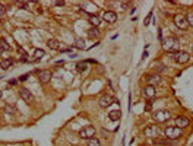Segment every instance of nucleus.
Masks as SVG:
<instances>
[{
    "label": "nucleus",
    "mask_w": 193,
    "mask_h": 146,
    "mask_svg": "<svg viewBox=\"0 0 193 146\" xmlns=\"http://www.w3.org/2000/svg\"><path fill=\"white\" fill-rule=\"evenodd\" d=\"M65 5V2L61 0V2H56V6H63Z\"/></svg>",
    "instance_id": "nucleus-32"
},
{
    "label": "nucleus",
    "mask_w": 193,
    "mask_h": 146,
    "mask_svg": "<svg viewBox=\"0 0 193 146\" xmlns=\"http://www.w3.org/2000/svg\"><path fill=\"white\" fill-rule=\"evenodd\" d=\"M73 46L76 47L78 50H85V40H84V38H76Z\"/></svg>",
    "instance_id": "nucleus-20"
},
{
    "label": "nucleus",
    "mask_w": 193,
    "mask_h": 146,
    "mask_svg": "<svg viewBox=\"0 0 193 146\" xmlns=\"http://www.w3.org/2000/svg\"><path fill=\"white\" fill-rule=\"evenodd\" d=\"M174 24H176V27L179 28V29H187L189 28V24H187V20H186V16L184 15H180V13H177V15H174Z\"/></svg>",
    "instance_id": "nucleus-6"
},
{
    "label": "nucleus",
    "mask_w": 193,
    "mask_h": 146,
    "mask_svg": "<svg viewBox=\"0 0 193 146\" xmlns=\"http://www.w3.org/2000/svg\"><path fill=\"white\" fill-rule=\"evenodd\" d=\"M37 76H38L41 83H47L48 80L51 79L53 73H51V70H48V69H43V70H37Z\"/></svg>",
    "instance_id": "nucleus-8"
},
{
    "label": "nucleus",
    "mask_w": 193,
    "mask_h": 146,
    "mask_svg": "<svg viewBox=\"0 0 193 146\" xmlns=\"http://www.w3.org/2000/svg\"><path fill=\"white\" fill-rule=\"evenodd\" d=\"M174 121H176V127H179V129L189 127V124H190V120L187 119V117H183V115H177Z\"/></svg>",
    "instance_id": "nucleus-11"
},
{
    "label": "nucleus",
    "mask_w": 193,
    "mask_h": 146,
    "mask_svg": "<svg viewBox=\"0 0 193 146\" xmlns=\"http://www.w3.org/2000/svg\"><path fill=\"white\" fill-rule=\"evenodd\" d=\"M142 95H143L145 98H148V100H152V98H155V95H157L155 86H149V85H147V86L143 88V91H142Z\"/></svg>",
    "instance_id": "nucleus-14"
},
{
    "label": "nucleus",
    "mask_w": 193,
    "mask_h": 146,
    "mask_svg": "<svg viewBox=\"0 0 193 146\" xmlns=\"http://www.w3.org/2000/svg\"><path fill=\"white\" fill-rule=\"evenodd\" d=\"M151 16H152V12H151V13H149V15L147 16V20H145V25H148V24H149V19H151Z\"/></svg>",
    "instance_id": "nucleus-31"
},
{
    "label": "nucleus",
    "mask_w": 193,
    "mask_h": 146,
    "mask_svg": "<svg viewBox=\"0 0 193 146\" xmlns=\"http://www.w3.org/2000/svg\"><path fill=\"white\" fill-rule=\"evenodd\" d=\"M88 22L91 24V27L98 28L101 24V18L97 13H88Z\"/></svg>",
    "instance_id": "nucleus-15"
},
{
    "label": "nucleus",
    "mask_w": 193,
    "mask_h": 146,
    "mask_svg": "<svg viewBox=\"0 0 193 146\" xmlns=\"http://www.w3.org/2000/svg\"><path fill=\"white\" fill-rule=\"evenodd\" d=\"M28 78H29V75L27 73V75H22V76L19 78V80H20V82H25V80H27Z\"/></svg>",
    "instance_id": "nucleus-30"
},
{
    "label": "nucleus",
    "mask_w": 193,
    "mask_h": 146,
    "mask_svg": "<svg viewBox=\"0 0 193 146\" xmlns=\"http://www.w3.org/2000/svg\"><path fill=\"white\" fill-rule=\"evenodd\" d=\"M152 119L155 120V123H165V121H168L171 119V114L168 113L167 110H160V111L152 114Z\"/></svg>",
    "instance_id": "nucleus-3"
},
{
    "label": "nucleus",
    "mask_w": 193,
    "mask_h": 146,
    "mask_svg": "<svg viewBox=\"0 0 193 146\" xmlns=\"http://www.w3.org/2000/svg\"><path fill=\"white\" fill-rule=\"evenodd\" d=\"M143 134L147 136V137H152V139H157L158 136L161 134V130L158 126H155V124H151V126H147L143 129Z\"/></svg>",
    "instance_id": "nucleus-4"
},
{
    "label": "nucleus",
    "mask_w": 193,
    "mask_h": 146,
    "mask_svg": "<svg viewBox=\"0 0 193 146\" xmlns=\"http://www.w3.org/2000/svg\"><path fill=\"white\" fill-rule=\"evenodd\" d=\"M162 48L168 51V53H177L180 51V41L176 37H167L165 40L162 41Z\"/></svg>",
    "instance_id": "nucleus-1"
},
{
    "label": "nucleus",
    "mask_w": 193,
    "mask_h": 146,
    "mask_svg": "<svg viewBox=\"0 0 193 146\" xmlns=\"http://www.w3.org/2000/svg\"><path fill=\"white\" fill-rule=\"evenodd\" d=\"M113 102H116V100H114L111 95H108V93L102 95V97L100 98V101H98V104H100L101 108H108V107L111 105Z\"/></svg>",
    "instance_id": "nucleus-9"
},
{
    "label": "nucleus",
    "mask_w": 193,
    "mask_h": 146,
    "mask_svg": "<svg viewBox=\"0 0 193 146\" xmlns=\"http://www.w3.org/2000/svg\"><path fill=\"white\" fill-rule=\"evenodd\" d=\"M102 19L106 20L107 24H114L117 20V13L113 12V10H107V12L102 13Z\"/></svg>",
    "instance_id": "nucleus-13"
},
{
    "label": "nucleus",
    "mask_w": 193,
    "mask_h": 146,
    "mask_svg": "<svg viewBox=\"0 0 193 146\" xmlns=\"http://www.w3.org/2000/svg\"><path fill=\"white\" fill-rule=\"evenodd\" d=\"M155 69H157V72H165V70H167V69H165V66H162V64H160V66H157Z\"/></svg>",
    "instance_id": "nucleus-29"
},
{
    "label": "nucleus",
    "mask_w": 193,
    "mask_h": 146,
    "mask_svg": "<svg viewBox=\"0 0 193 146\" xmlns=\"http://www.w3.org/2000/svg\"><path fill=\"white\" fill-rule=\"evenodd\" d=\"M2 54H3V48L0 47V56H2Z\"/></svg>",
    "instance_id": "nucleus-35"
},
{
    "label": "nucleus",
    "mask_w": 193,
    "mask_h": 146,
    "mask_svg": "<svg viewBox=\"0 0 193 146\" xmlns=\"http://www.w3.org/2000/svg\"><path fill=\"white\" fill-rule=\"evenodd\" d=\"M13 66V60L12 59H5L0 61V67L3 69V70H7V69H10V67Z\"/></svg>",
    "instance_id": "nucleus-17"
},
{
    "label": "nucleus",
    "mask_w": 193,
    "mask_h": 146,
    "mask_svg": "<svg viewBox=\"0 0 193 146\" xmlns=\"http://www.w3.org/2000/svg\"><path fill=\"white\" fill-rule=\"evenodd\" d=\"M88 37H89L91 40H97V38L100 37V29H98V28L91 27L89 29H88Z\"/></svg>",
    "instance_id": "nucleus-16"
},
{
    "label": "nucleus",
    "mask_w": 193,
    "mask_h": 146,
    "mask_svg": "<svg viewBox=\"0 0 193 146\" xmlns=\"http://www.w3.org/2000/svg\"><path fill=\"white\" fill-rule=\"evenodd\" d=\"M5 13H6V9H5V6L0 3V18H2V16H5Z\"/></svg>",
    "instance_id": "nucleus-28"
},
{
    "label": "nucleus",
    "mask_w": 193,
    "mask_h": 146,
    "mask_svg": "<svg viewBox=\"0 0 193 146\" xmlns=\"http://www.w3.org/2000/svg\"><path fill=\"white\" fill-rule=\"evenodd\" d=\"M95 136V127L94 126H85L82 127L79 130V137H82V139H91V137H94Z\"/></svg>",
    "instance_id": "nucleus-5"
},
{
    "label": "nucleus",
    "mask_w": 193,
    "mask_h": 146,
    "mask_svg": "<svg viewBox=\"0 0 193 146\" xmlns=\"http://www.w3.org/2000/svg\"><path fill=\"white\" fill-rule=\"evenodd\" d=\"M186 20H187V24H189V27H193V12H190V13L187 15Z\"/></svg>",
    "instance_id": "nucleus-25"
},
{
    "label": "nucleus",
    "mask_w": 193,
    "mask_h": 146,
    "mask_svg": "<svg viewBox=\"0 0 193 146\" xmlns=\"http://www.w3.org/2000/svg\"><path fill=\"white\" fill-rule=\"evenodd\" d=\"M2 95H3V92H2V91H0V98H2Z\"/></svg>",
    "instance_id": "nucleus-36"
},
{
    "label": "nucleus",
    "mask_w": 193,
    "mask_h": 146,
    "mask_svg": "<svg viewBox=\"0 0 193 146\" xmlns=\"http://www.w3.org/2000/svg\"><path fill=\"white\" fill-rule=\"evenodd\" d=\"M151 108H152V100H148L147 105H145V111H151Z\"/></svg>",
    "instance_id": "nucleus-27"
},
{
    "label": "nucleus",
    "mask_w": 193,
    "mask_h": 146,
    "mask_svg": "<svg viewBox=\"0 0 193 146\" xmlns=\"http://www.w3.org/2000/svg\"><path fill=\"white\" fill-rule=\"evenodd\" d=\"M46 54V51L44 50H41V48H38V50H35V53H34V57H35V60H40L43 56Z\"/></svg>",
    "instance_id": "nucleus-23"
},
{
    "label": "nucleus",
    "mask_w": 193,
    "mask_h": 146,
    "mask_svg": "<svg viewBox=\"0 0 193 146\" xmlns=\"http://www.w3.org/2000/svg\"><path fill=\"white\" fill-rule=\"evenodd\" d=\"M47 47H48V48H51V50H59L60 44H59V41H57V40L51 38V40L47 41Z\"/></svg>",
    "instance_id": "nucleus-18"
},
{
    "label": "nucleus",
    "mask_w": 193,
    "mask_h": 146,
    "mask_svg": "<svg viewBox=\"0 0 193 146\" xmlns=\"http://www.w3.org/2000/svg\"><path fill=\"white\" fill-rule=\"evenodd\" d=\"M9 83H10V85H16V83H18V80H16V79H15V80H10Z\"/></svg>",
    "instance_id": "nucleus-33"
},
{
    "label": "nucleus",
    "mask_w": 193,
    "mask_h": 146,
    "mask_svg": "<svg viewBox=\"0 0 193 146\" xmlns=\"http://www.w3.org/2000/svg\"><path fill=\"white\" fill-rule=\"evenodd\" d=\"M28 5H29L28 2H20V0H19V2H16V6L20 7V9H27Z\"/></svg>",
    "instance_id": "nucleus-26"
},
{
    "label": "nucleus",
    "mask_w": 193,
    "mask_h": 146,
    "mask_svg": "<svg viewBox=\"0 0 193 146\" xmlns=\"http://www.w3.org/2000/svg\"><path fill=\"white\" fill-rule=\"evenodd\" d=\"M87 69H88L87 61H79V63H76V70H78V72H85Z\"/></svg>",
    "instance_id": "nucleus-21"
},
{
    "label": "nucleus",
    "mask_w": 193,
    "mask_h": 146,
    "mask_svg": "<svg viewBox=\"0 0 193 146\" xmlns=\"http://www.w3.org/2000/svg\"><path fill=\"white\" fill-rule=\"evenodd\" d=\"M148 57V51H145V53H143V56H142V59H147Z\"/></svg>",
    "instance_id": "nucleus-34"
},
{
    "label": "nucleus",
    "mask_w": 193,
    "mask_h": 146,
    "mask_svg": "<svg viewBox=\"0 0 193 146\" xmlns=\"http://www.w3.org/2000/svg\"><path fill=\"white\" fill-rule=\"evenodd\" d=\"M87 146H101V142L97 137H91V139H88Z\"/></svg>",
    "instance_id": "nucleus-22"
},
{
    "label": "nucleus",
    "mask_w": 193,
    "mask_h": 146,
    "mask_svg": "<svg viewBox=\"0 0 193 146\" xmlns=\"http://www.w3.org/2000/svg\"><path fill=\"white\" fill-rule=\"evenodd\" d=\"M19 95H20V98L25 101V102H28V104H31V102H34V95L31 91H28L27 88H22L19 91Z\"/></svg>",
    "instance_id": "nucleus-10"
},
{
    "label": "nucleus",
    "mask_w": 193,
    "mask_h": 146,
    "mask_svg": "<svg viewBox=\"0 0 193 146\" xmlns=\"http://www.w3.org/2000/svg\"><path fill=\"white\" fill-rule=\"evenodd\" d=\"M164 134H165V137L168 140H176V139H180L181 136H183V133H181V129L176 126H168L164 130Z\"/></svg>",
    "instance_id": "nucleus-2"
},
{
    "label": "nucleus",
    "mask_w": 193,
    "mask_h": 146,
    "mask_svg": "<svg viewBox=\"0 0 193 146\" xmlns=\"http://www.w3.org/2000/svg\"><path fill=\"white\" fill-rule=\"evenodd\" d=\"M189 60H190V54L187 53V51H177V53H174V61L179 63V64H186Z\"/></svg>",
    "instance_id": "nucleus-7"
},
{
    "label": "nucleus",
    "mask_w": 193,
    "mask_h": 146,
    "mask_svg": "<svg viewBox=\"0 0 193 146\" xmlns=\"http://www.w3.org/2000/svg\"><path fill=\"white\" fill-rule=\"evenodd\" d=\"M120 115H121V113L117 111V110H114V111L108 113V119L111 120V121H117V120H120Z\"/></svg>",
    "instance_id": "nucleus-19"
},
{
    "label": "nucleus",
    "mask_w": 193,
    "mask_h": 146,
    "mask_svg": "<svg viewBox=\"0 0 193 146\" xmlns=\"http://www.w3.org/2000/svg\"><path fill=\"white\" fill-rule=\"evenodd\" d=\"M145 80H147V83L149 86H155V85H158L161 82V76L158 73H152V75H148Z\"/></svg>",
    "instance_id": "nucleus-12"
},
{
    "label": "nucleus",
    "mask_w": 193,
    "mask_h": 146,
    "mask_svg": "<svg viewBox=\"0 0 193 146\" xmlns=\"http://www.w3.org/2000/svg\"><path fill=\"white\" fill-rule=\"evenodd\" d=\"M0 47L3 48V51H9V50H10V46H9V44H7V41L3 40V38L0 40Z\"/></svg>",
    "instance_id": "nucleus-24"
}]
</instances>
